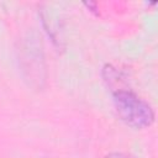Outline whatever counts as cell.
<instances>
[{
	"label": "cell",
	"mask_w": 158,
	"mask_h": 158,
	"mask_svg": "<svg viewBox=\"0 0 158 158\" xmlns=\"http://www.w3.org/2000/svg\"><path fill=\"white\" fill-rule=\"evenodd\" d=\"M114 105L118 117L132 128L142 130L154 122L152 106L130 90H116L114 93Z\"/></svg>",
	"instance_id": "6da1fadb"
},
{
	"label": "cell",
	"mask_w": 158,
	"mask_h": 158,
	"mask_svg": "<svg viewBox=\"0 0 158 158\" xmlns=\"http://www.w3.org/2000/svg\"><path fill=\"white\" fill-rule=\"evenodd\" d=\"M106 158H127V157H125V156H122V154H118V153H114V154L107 156Z\"/></svg>",
	"instance_id": "7a4b0ae2"
}]
</instances>
